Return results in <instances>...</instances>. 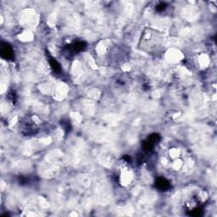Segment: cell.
Here are the masks:
<instances>
[{"label": "cell", "mask_w": 217, "mask_h": 217, "mask_svg": "<svg viewBox=\"0 0 217 217\" xmlns=\"http://www.w3.org/2000/svg\"><path fill=\"white\" fill-rule=\"evenodd\" d=\"M165 4H164V3H161V4H159L156 7V9L158 10H165Z\"/></svg>", "instance_id": "277c9868"}, {"label": "cell", "mask_w": 217, "mask_h": 217, "mask_svg": "<svg viewBox=\"0 0 217 217\" xmlns=\"http://www.w3.org/2000/svg\"><path fill=\"white\" fill-rule=\"evenodd\" d=\"M49 64L52 67V69L54 70V71H59L60 70V65L52 57H49Z\"/></svg>", "instance_id": "3957f363"}, {"label": "cell", "mask_w": 217, "mask_h": 217, "mask_svg": "<svg viewBox=\"0 0 217 217\" xmlns=\"http://www.w3.org/2000/svg\"><path fill=\"white\" fill-rule=\"evenodd\" d=\"M2 55L6 58V59H11L13 57V50L11 49V47H10L8 44H4V46L2 44Z\"/></svg>", "instance_id": "6da1fadb"}, {"label": "cell", "mask_w": 217, "mask_h": 217, "mask_svg": "<svg viewBox=\"0 0 217 217\" xmlns=\"http://www.w3.org/2000/svg\"><path fill=\"white\" fill-rule=\"evenodd\" d=\"M156 185L159 189L161 190H166L168 188H170V183L168 182L167 180H165V178H160L159 179L156 183Z\"/></svg>", "instance_id": "7a4b0ae2"}]
</instances>
